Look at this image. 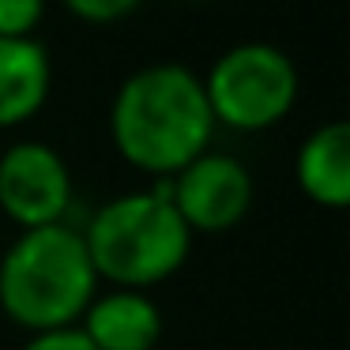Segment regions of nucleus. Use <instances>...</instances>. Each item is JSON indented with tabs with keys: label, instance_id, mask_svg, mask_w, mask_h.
<instances>
[{
	"label": "nucleus",
	"instance_id": "nucleus-4",
	"mask_svg": "<svg viewBox=\"0 0 350 350\" xmlns=\"http://www.w3.org/2000/svg\"><path fill=\"white\" fill-rule=\"evenodd\" d=\"M200 79L215 124L237 132L271 129L297 102V68L290 53H282L271 42L230 46Z\"/></svg>",
	"mask_w": 350,
	"mask_h": 350
},
{
	"label": "nucleus",
	"instance_id": "nucleus-10",
	"mask_svg": "<svg viewBox=\"0 0 350 350\" xmlns=\"http://www.w3.org/2000/svg\"><path fill=\"white\" fill-rule=\"evenodd\" d=\"M46 0H0V38H34Z\"/></svg>",
	"mask_w": 350,
	"mask_h": 350
},
{
	"label": "nucleus",
	"instance_id": "nucleus-9",
	"mask_svg": "<svg viewBox=\"0 0 350 350\" xmlns=\"http://www.w3.org/2000/svg\"><path fill=\"white\" fill-rule=\"evenodd\" d=\"M297 189L320 207L350 204V124L327 121L305 136L297 147Z\"/></svg>",
	"mask_w": 350,
	"mask_h": 350
},
{
	"label": "nucleus",
	"instance_id": "nucleus-3",
	"mask_svg": "<svg viewBox=\"0 0 350 350\" xmlns=\"http://www.w3.org/2000/svg\"><path fill=\"white\" fill-rule=\"evenodd\" d=\"M79 234L98 279L144 294L181 271L192 249V230L170 204L166 177L151 192H129L109 200Z\"/></svg>",
	"mask_w": 350,
	"mask_h": 350
},
{
	"label": "nucleus",
	"instance_id": "nucleus-7",
	"mask_svg": "<svg viewBox=\"0 0 350 350\" xmlns=\"http://www.w3.org/2000/svg\"><path fill=\"white\" fill-rule=\"evenodd\" d=\"M76 327L94 350H154L162 339V312L144 290L113 286L102 297L94 294Z\"/></svg>",
	"mask_w": 350,
	"mask_h": 350
},
{
	"label": "nucleus",
	"instance_id": "nucleus-1",
	"mask_svg": "<svg viewBox=\"0 0 350 350\" xmlns=\"http://www.w3.org/2000/svg\"><path fill=\"white\" fill-rule=\"evenodd\" d=\"M109 136L129 166L174 177L211 147L215 117L204 79L177 61L136 68L109 106Z\"/></svg>",
	"mask_w": 350,
	"mask_h": 350
},
{
	"label": "nucleus",
	"instance_id": "nucleus-12",
	"mask_svg": "<svg viewBox=\"0 0 350 350\" xmlns=\"http://www.w3.org/2000/svg\"><path fill=\"white\" fill-rule=\"evenodd\" d=\"M23 350H94L79 327H61V332H42L23 342Z\"/></svg>",
	"mask_w": 350,
	"mask_h": 350
},
{
	"label": "nucleus",
	"instance_id": "nucleus-5",
	"mask_svg": "<svg viewBox=\"0 0 350 350\" xmlns=\"http://www.w3.org/2000/svg\"><path fill=\"white\" fill-rule=\"evenodd\" d=\"M170 204L181 222L196 234H222L234 230L252 207V177L234 154L204 151L185 170L166 177Z\"/></svg>",
	"mask_w": 350,
	"mask_h": 350
},
{
	"label": "nucleus",
	"instance_id": "nucleus-2",
	"mask_svg": "<svg viewBox=\"0 0 350 350\" xmlns=\"http://www.w3.org/2000/svg\"><path fill=\"white\" fill-rule=\"evenodd\" d=\"M98 294L83 234L68 222L19 230L0 256V309L31 335L76 327Z\"/></svg>",
	"mask_w": 350,
	"mask_h": 350
},
{
	"label": "nucleus",
	"instance_id": "nucleus-8",
	"mask_svg": "<svg viewBox=\"0 0 350 350\" xmlns=\"http://www.w3.org/2000/svg\"><path fill=\"white\" fill-rule=\"evenodd\" d=\"M53 61L38 38H0V129L31 121L49 98Z\"/></svg>",
	"mask_w": 350,
	"mask_h": 350
},
{
	"label": "nucleus",
	"instance_id": "nucleus-6",
	"mask_svg": "<svg viewBox=\"0 0 350 350\" xmlns=\"http://www.w3.org/2000/svg\"><path fill=\"white\" fill-rule=\"evenodd\" d=\"M72 204V174L49 144L19 139L0 154V211L19 230L64 222Z\"/></svg>",
	"mask_w": 350,
	"mask_h": 350
},
{
	"label": "nucleus",
	"instance_id": "nucleus-11",
	"mask_svg": "<svg viewBox=\"0 0 350 350\" xmlns=\"http://www.w3.org/2000/svg\"><path fill=\"white\" fill-rule=\"evenodd\" d=\"M61 4L83 23H117L129 19L144 0H61Z\"/></svg>",
	"mask_w": 350,
	"mask_h": 350
}]
</instances>
